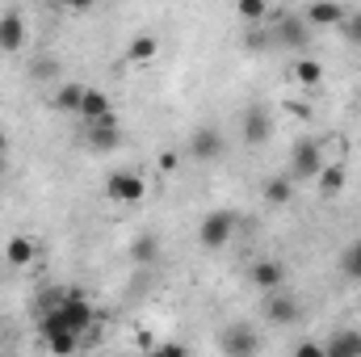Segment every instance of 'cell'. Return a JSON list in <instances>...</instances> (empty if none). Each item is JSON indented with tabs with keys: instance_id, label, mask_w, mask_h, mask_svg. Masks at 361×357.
Segmentation results:
<instances>
[{
	"instance_id": "f546056e",
	"label": "cell",
	"mask_w": 361,
	"mask_h": 357,
	"mask_svg": "<svg viewBox=\"0 0 361 357\" xmlns=\"http://www.w3.org/2000/svg\"><path fill=\"white\" fill-rule=\"evenodd\" d=\"M8 156V139H4V131H0V160Z\"/></svg>"
},
{
	"instance_id": "e0dca14e",
	"label": "cell",
	"mask_w": 361,
	"mask_h": 357,
	"mask_svg": "<svg viewBox=\"0 0 361 357\" xmlns=\"http://www.w3.org/2000/svg\"><path fill=\"white\" fill-rule=\"evenodd\" d=\"M361 353V332L353 328H341L324 341V357H357Z\"/></svg>"
},
{
	"instance_id": "4fadbf2b",
	"label": "cell",
	"mask_w": 361,
	"mask_h": 357,
	"mask_svg": "<svg viewBox=\"0 0 361 357\" xmlns=\"http://www.w3.org/2000/svg\"><path fill=\"white\" fill-rule=\"evenodd\" d=\"M240 131H244V143H252V147H261V143H265V139L273 135L269 109H261V105H252V109H244V118H240Z\"/></svg>"
},
{
	"instance_id": "7a4b0ae2",
	"label": "cell",
	"mask_w": 361,
	"mask_h": 357,
	"mask_svg": "<svg viewBox=\"0 0 361 357\" xmlns=\"http://www.w3.org/2000/svg\"><path fill=\"white\" fill-rule=\"evenodd\" d=\"M235 210H210V214H202V223H197V244L206 248V253H219V248H227V240H231V231H235Z\"/></svg>"
},
{
	"instance_id": "5bb4252c",
	"label": "cell",
	"mask_w": 361,
	"mask_h": 357,
	"mask_svg": "<svg viewBox=\"0 0 361 357\" xmlns=\"http://www.w3.org/2000/svg\"><path fill=\"white\" fill-rule=\"evenodd\" d=\"M156 55H160V38L156 34H135L126 42V51H122V59L130 68H147V63H156Z\"/></svg>"
},
{
	"instance_id": "30bf717a",
	"label": "cell",
	"mask_w": 361,
	"mask_h": 357,
	"mask_svg": "<svg viewBox=\"0 0 361 357\" xmlns=\"http://www.w3.org/2000/svg\"><path fill=\"white\" fill-rule=\"evenodd\" d=\"M25 17L21 13H0V55H21L25 51Z\"/></svg>"
},
{
	"instance_id": "7c38bea8",
	"label": "cell",
	"mask_w": 361,
	"mask_h": 357,
	"mask_svg": "<svg viewBox=\"0 0 361 357\" xmlns=\"http://www.w3.org/2000/svg\"><path fill=\"white\" fill-rule=\"evenodd\" d=\"M227 357H244V353H257L261 349V337L248 328V324H231L227 332H223V345H219Z\"/></svg>"
},
{
	"instance_id": "277c9868",
	"label": "cell",
	"mask_w": 361,
	"mask_h": 357,
	"mask_svg": "<svg viewBox=\"0 0 361 357\" xmlns=\"http://www.w3.org/2000/svg\"><path fill=\"white\" fill-rule=\"evenodd\" d=\"M105 193L114 202H122V206H135V202L147 198V181L139 177V173H130V169H118V173L105 177Z\"/></svg>"
},
{
	"instance_id": "ac0fdd59",
	"label": "cell",
	"mask_w": 361,
	"mask_h": 357,
	"mask_svg": "<svg viewBox=\"0 0 361 357\" xmlns=\"http://www.w3.org/2000/svg\"><path fill=\"white\" fill-rule=\"evenodd\" d=\"M105 114H114L109 97H105L101 89H89V85H85V97H80V109H76V118H80V122H97V118H105Z\"/></svg>"
},
{
	"instance_id": "603a6c76",
	"label": "cell",
	"mask_w": 361,
	"mask_h": 357,
	"mask_svg": "<svg viewBox=\"0 0 361 357\" xmlns=\"http://www.w3.org/2000/svg\"><path fill=\"white\" fill-rule=\"evenodd\" d=\"M235 13H240V21L257 25V21L269 17V0H235Z\"/></svg>"
},
{
	"instance_id": "6da1fadb",
	"label": "cell",
	"mask_w": 361,
	"mask_h": 357,
	"mask_svg": "<svg viewBox=\"0 0 361 357\" xmlns=\"http://www.w3.org/2000/svg\"><path fill=\"white\" fill-rule=\"evenodd\" d=\"M185 156L197 160V164H214V160H223V156H227V139H223V131H219L214 122L193 126V135H189V143H185Z\"/></svg>"
},
{
	"instance_id": "7402d4cb",
	"label": "cell",
	"mask_w": 361,
	"mask_h": 357,
	"mask_svg": "<svg viewBox=\"0 0 361 357\" xmlns=\"http://www.w3.org/2000/svg\"><path fill=\"white\" fill-rule=\"evenodd\" d=\"M80 97H85V85H59L55 89V109L59 114H76L80 109Z\"/></svg>"
},
{
	"instance_id": "ffe728a7",
	"label": "cell",
	"mask_w": 361,
	"mask_h": 357,
	"mask_svg": "<svg viewBox=\"0 0 361 357\" xmlns=\"http://www.w3.org/2000/svg\"><path fill=\"white\" fill-rule=\"evenodd\" d=\"M42 337H47V349H55V353L80 349V332H72V328H42Z\"/></svg>"
},
{
	"instance_id": "ba28073f",
	"label": "cell",
	"mask_w": 361,
	"mask_h": 357,
	"mask_svg": "<svg viewBox=\"0 0 361 357\" xmlns=\"http://www.w3.org/2000/svg\"><path fill=\"white\" fill-rule=\"evenodd\" d=\"M311 185H315V193H319V198H328V202H332V198H341V193L349 189V164H345V160L324 164V169L315 173Z\"/></svg>"
},
{
	"instance_id": "44dd1931",
	"label": "cell",
	"mask_w": 361,
	"mask_h": 357,
	"mask_svg": "<svg viewBox=\"0 0 361 357\" xmlns=\"http://www.w3.org/2000/svg\"><path fill=\"white\" fill-rule=\"evenodd\" d=\"M261 198H265L269 206H286V202L294 198V181L290 177H269L265 181V189H261Z\"/></svg>"
},
{
	"instance_id": "8fae6325",
	"label": "cell",
	"mask_w": 361,
	"mask_h": 357,
	"mask_svg": "<svg viewBox=\"0 0 361 357\" xmlns=\"http://www.w3.org/2000/svg\"><path fill=\"white\" fill-rule=\"evenodd\" d=\"M345 13H349V8H345L341 0H311L302 17L311 21V30H336V25L345 21Z\"/></svg>"
},
{
	"instance_id": "5b68a950",
	"label": "cell",
	"mask_w": 361,
	"mask_h": 357,
	"mask_svg": "<svg viewBox=\"0 0 361 357\" xmlns=\"http://www.w3.org/2000/svg\"><path fill=\"white\" fill-rule=\"evenodd\" d=\"M319 169H324V156H319L315 139H302V143L290 152V181H294V185H311Z\"/></svg>"
},
{
	"instance_id": "d6986e66",
	"label": "cell",
	"mask_w": 361,
	"mask_h": 357,
	"mask_svg": "<svg viewBox=\"0 0 361 357\" xmlns=\"http://www.w3.org/2000/svg\"><path fill=\"white\" fill-rule=\"evenodd\" d=\"M315 147H319L324 164H332V160H345V156H349V139H345L341 131H324V135H315Z\"/></svg>"
},
{
	"instance_id": "9c48e42d",
	"label": "cell",
	"mask_w": 361,
	"mask_h": 357,
	"mask_svg": "<svg viewBox=\"0 0 361 357\" xmlns=\"http://www.w3.org/2000/svg\"><path fill=\"white\" fill-rule=\"evenodd\" d=\"M248 282H252L261 294L286 286V265H281V257H261V261H252V265H248Z\"/></svg>"
},
{
	"instance_id": "484cf974",
	"label": "cell",
	"mask_w": 361,
	"mask_h": 357,
	"mask_svg": "<svg viewBox=\"0 0 361 357\" xmlns=\"http://www.w3.org/2000/svg\"><path fill=\"white\" fill-rule=\"evenodd\" d=\"M156 164H160V173H177V169H180V152H173V147H164V152L156 156Z\"/></svg>"
},
{
	"instance_id": "cb8c5ba5",
	"label": "cell",
	"mask_w": 361,
	"mask_h": 357,
	"mask_svg": "<svg viewBox=\"0 0 361 357\" xmlns=\"http://www.w3.org/2000/svg\"><path fill=\"white\" fill-rule=\"evenodd\" d=\"M341 269H345V277H353V282H361V236L345 248V257H341Z\"/></svg>"
},
{
	"instance_id": "2e32d148",
	"label": "cell",
	"mask_w": 361,
	"mask_h": 357,
	"mask_svg": "<svg viewBox=\"0 0 361 357\" xmlns=\"http://www.w3.org/2000/svg\"><path fill=\"white\" fill-rule=\"evenodd\" d=\"M4 257H8V265H13V269L34 265V261H38V240H34V236H8Z\"/></svg>"
},
{
	"instance_id": "d4e9b609",
	"label": "cell",
	"mask_w": 361,
	"mask_h": 357,
	"mask_svg": "<svg viewBox=\"0 0 361 357\" xmlns=\"http://www.w3.org/2000/svg\"><path fill=\"white\" fill-rule=\"evenodd\" d=\"M336 30H341L353 47H361V13H345V21H341Z\"/></svg>"
},
{
	"instance_id": "83f0119b",
	"label": "cell",
	"mask_w": 361,
	"mask_h": 357,
	"mask_svg": "<svg viewBox=\"0 0 361 357\" xmlns=\"http://www.w3.org/2000/svg\"><path fill=\"white\" fill-rule=\"evenodd\" d=\"M47 4H59V8H76V13H89L97 0H47Z\"/></svg>"
},
{
	"instance_id": "3957f363",
	"label": "cell",
	"mask_w": 361,
	"mask_h": 357,
	"mask_svg": "<svg viewBox=\"0 0 361 357\" xmlns=\"http://www.w3.org/2000/svg\"><path fill=\"white\" fill-rule=\"evenodd\" d=\"M265 25H269L273 47H281V51H307V38H311V21L307 17L281 13L277 21H265Z\"/></svg>"
},
{
	"instance_id": "9a60e30c",
	"label": "cell",
	"mask_w": 361,
	"mask_h": 357,
	"mask_svg": "<svg viewBox=\"0 0 361 357\" xmlns=\"http://www.w3.org/2000/svg\"><path fill=\"white\" fill-rule=\"evenodd\" d=\"M290 80H294L298 89L315 92L319 85H324V63H319L315 55H298V59H294V68H290Z\"/></svg>"
},
{
	"instance_id": "4316f807",
	"label": "cell",
	"mask_w": 361,
	"mask_h": 357,
	"mask_svg": "<svg viewBox=\"0 0 361 357\" xmlns=\"http://www.w3.org/2000/svg\"><path fill=\"white\" fill-rule=\"evenodd\" d=\"M135 257H139V261H156V240H152V236H143V240L135 244Z\"/></svg>"
},
{
	"instance_id": "f1b7e54d",
	"label": "cell",
	"mask_w": 361,
	"mask_h": 357,
	"mask_svg": "<svg viewBox=\"0 0 361 357\" xmlns=\"http://www.w3.org/2000/svg\"><path fill=\"white\" fill-rule=\"evenodd\" d=\"M135 345H139V349H147V353H156V349H160V341H156L152 332H135Z\"/></svg>"
},
{
	"instance_id": "52a82bcc",
	"label": "cell",
	"mask_w": 361,
	"mask_h": 357,
	"mask_svg": "<svg viewBox=\"0 0 361 357\" xmlns=\"http://www.w3.org/2000/svg\"><path fill=\"white\" fill-rule=\"evenodd\" d=\"M298 315H302V303L294 298V290L277 286L265 294V320L269 324H298Z\"/></svg>"
},
{
	"instance_id": "8992f818",
	"label": "cell",
	"mask_w": 361,
	"mask_h": 357,
	"mask_svg": "<svg viewBox=\"0 0 361 357\" xmlns=\"http://www.w3.org/2000/svg\"><path fill=\"white\" fill-rule=\"evenodd\" d=\"M80 131H85V143H89V152H114V147L122 143L118 114H105V118H97V122H80Z\"/></svg>"
}]
</instances>
